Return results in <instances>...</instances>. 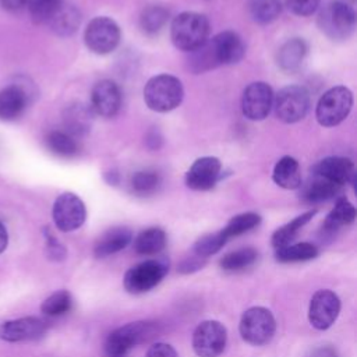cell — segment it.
I'll use <instances>...</instances> for the list:
<instances>
[{
    "label": "cell",
    "instance_id": "1",
    "mask_svg": "<svg viewBox=\"0 0 357 357\" xmlns=\"http://www.w3.org/2000/svg\"><path fill=\"white\" fill-rule=\"evenodd\" d=\"M209 21L204 14L184 11L174 17L170 25V38L178 50L191 52L208 40Z\"/></svg>",
    "mask_w": 357,
    "mask_h": 357
},
{
    "label": "cell",
    "instance_id": "2",
    "mask_svg": "<svg viewBox=\"0 0 357 357\" xmlns=\"http://www.w3.org/2000/svg\"><path fill=\"white\" fill-rule=\"evenodd\" d=\"M184 98L181 81L170 74H159L148 79L144 88V100L146 106L159 113L176 109Z\"/></svg>",
    "mask_w": 357,
    "mask_h": 357
},
{
    "label": "cell",
    "instance_id": "3",
    "mask_svg": "<svg viewBox=\"0 0 357 357\" xmlns=\"http://www.w3.org/2000/svg\"><path fill=\"white\" fill-rule=\"evenodd\" d=\"M158 326L149 321H135L114 329L105 342V357H126L137 344L151 340Z\"/></svg>",
    "mask_w": 357,
    "mask_h": 357
},
{
    "label": "cell",
    "instance_id": "4",
    "mask_svg": "<svg viewBox=\"0 0 357 357\" xmlns=\"http://www.w3.org/2000/svg\"><path fill=\"white\" fill-rule=\"evenodd\" d=\"M321 31L333 40L347 39L356 26L353 6L343 0H333L322 7L318 15Z\"/></svg>",
    "mask_w": 357,
    "mask_h": 357
},
{
    "label": "cell",
    "instance_id": "5",
    "mask_svg": "<svg viewBox=\"0 0 357 357\" xmlns=\"http://www.w3.org/2000/svg\"><path fill=\"white\" fill-rule=\"evenodd\" d=\"M238 331L244 342L252 346H264L269 343L276 331L273 314L265 307H251L245 310L240 318Z\"/></svg>",
    "mask_w": 357,
    "mask_h": 357
},
{
    "label": "cell",
    "instance_id": "6",
    "mask_svg": "<svg viewBox=\"0 0 357 357\" xmlns=\"http://www.w3.org/2000/svg\"><path fill=\"white\" fill-rule=\"evenodd\" d=\"M353 106V93L343 85L328 89L318 100L315 117L324 127L340 124L350 113Z\"/></svg>",
    "mask_w": 357,
    "mask_h": 357
},
{
    "label": "cell",
    "instance_id": "7",
    "mask_svg": "<svg viewBox=\"0 0 357 357\" xmlns=\"http://www.w3.org/2000/svg\"><path fill=\"white\" fill-rule=\"evenodd\" d=\"M169 272V262L163 258L145 259L131 266L123 279L124 289L131 294H141L158 286Z\"/></svg>",
    "mask_w": 357,
    "mask_h": 357
},
{
    "label": "cell",
    "instance_id": "8",
    "mask_svg": "<svg viewBox=\"0 0 357 357\" xmlns=\"http://www.w3.org/2000/svg\"><path fill=\"white\" fill-rule=\"evenodd\" d=\"M311 106L310 92L300 85H287L273 96L276 117L287 124L303 120Z\"/></svg>",
    "mask_w": 357,
    "mask_h": 357
},
{
    "label": "cell",
    "instance_id": "9",
    "mask_svg": "<svg viewBox=\"0 0 357 357\" xmlns=\"http://www.w3.org/2000/svg\"><path fill=\"white\" fill-rule=\"evenodd\" d=\"M121 32L117 22L109 17H95L89 21L84 32L86 47L95 54H107L120 43Z\"/></svg>",
    "mask_w": 357,
    "mask_h": 357
},
{
    "label": "cell",
    "instance_id": "10",
    "mask_svg": "<svg viewBox=\"0 0 357 357\" xmlns=\"http://www.w3.org/2000/svg\"><path fill=\"white\" fill-rule=\"evenodd\" d=\"M227 343L225 325L215 319L202 321L192 333V349L198 357H219Z\"/></svg>",
    "mask_w": 357,
    "mask_h": 357
},
{
    "label": "cell",
    "instance_id": "11",
    "mask_svg": "<svg viewBox=\"0 0 357 357\" xmlns=\"http://www.w3.org/2000/svg\"><path fill=\"white\" fill-rule=\"evenodd\" d=\"M53 222L61 231L79 229L86 218V209L82 199L74 192L60 194L53 204Z\"/></svg>",
    "mask_w": 357,
    "mask_h": 357
},
{
    "label": "cell",
    "instance_id": "12",
    "mask_svg": "<svg viewBox=\"0 0 357 357\" xmlns=\"http://www.w3.org/2000/svg\"><path fill=\"white\" fill-rule=\"evenodd\" d=\"M340 312V298L329 289L314 293L308 307V321L318 331L331 328Z\"/></svg>",
    "mask_w": 357,
    "mask_h": 357
},
{
    "label": "cell",
    "instance_id": "13",
    "mask_svg": "<svg viewBox=\"0 0 357 357\" xmlns=\"http://www.w3.org/2000/svg\"><path fill=\"white\" fill-rule=\"evenodd\" d=\"M273 91L264 81L251 82L241 96V112L252 121L264 120L273 106Z\"/></svg>",
    "mask_w": 357,
    "mask_h": 357
},
{
    "label": "cell",
    "instance_id": "14",
    "mask_svg": "<svg viewBox=\"0 0 357 357\" xmlns=\"http://www.w3.org/2000/svg\"><path fill=\"white\" fill-rule=\"evenodd\" d=\"M222 163L215 156L198 158L185 173V184L195 191H206L215 187L220 178Z\"/></svg>",
    "mask_w": 357,
    "mask_h": 357
},
{
    "label": "cell",
    "instance_id": "15",
    "mask_svg": "<svg viewBox=\"0 0 357 357\" xmlns=\"http://www.w3.org/2000/svg\"><path fill=\"white\" fill-rule=\"evenodd\" d=\"M47 325L36 317H24L6 321L0 325V339L6 342H22L39 339L45 335Z\"/></svg>",
    "mask_w": 357,
    "mask_h": 357
},
{
    "label": "cell",
    "instance_id": "16",
    "mask_svg": "<svg viewBox=\"0 0 357 357\" xmlns=\"http://www.w3.org/2000/svg\"><path fill=\"white\" fill-rule=\"evenodd\" d=\"M121 106V93L116 82L102 79L95 84L91 92V109L102 117H113Z\"/></svg>",
    "mask_w": 357,
    "mask_h": 357
},
{
    "label": "cell",
    "instance_id": "17",
    "mask_svg": "<svg viewBox=\"0 0 357 357\" xmlns=\"http://www.w3.org/2000/svg\"><path fill=\"white\" fill-rule=\"evenodd\" d=\"M312 172V174H317L340 187L354 180V165L349 158L344 156L324 158L314 166Z\"/></svg>",
    "mask_w": 357,
    "mask_h": 357
},
{
    "label": "cell",
    "instance_id": "18",
    "mask_svg": "<svg viewBox=\"0 0 357 357\" xmlns=\"http://www.w3.org/2000/svg\"><path fill=\"white\" fill-rule=\"evenodd\" d=\"M219 64L238 63L245 53V46L238 33L223 31L211 39Z\"/></svg>",
    "mask_w": 357,
    "mask_h": 357
},
{
    "label": "cell",
    "instance_id": "19",
    "mask_svg": "<svg viewBox=\"0 0 357 357\" xmlns=\"http://www.w3.org/2000/svg\"><path fill=\"white\" fill-rule=\"evenodd\" d=\"M132 240V231L126 226H114L106 230L93 245L96 258H106L124 250Z\"/></svg>",
    "mask_w": 357,
    "mask_h": 357
},
{
    "label": "cell",
    "instance_id": "20",
    "mask_svg": "<svg viewBox=\"0 0 357 357\" xmlns=\"http://www.w3.org/2000/svg\"><path fill=\"white\" fill-rule=\"evenodd\" d=\"M29 95L21 85H8L0 91V120L18 119L28 106Z\"/></svg>",
    "mask_w": 357,
    "mask_h": 357
},
{
    "label": "cell",
    "instance_id": "21",
    "mask_svg": "<svg viewBox=\"0 0 357 357\" xmlns=\"http://www.w3.org/2000/svg\"><path fill=\"white\" fill-rule=\"evenodd\" d=\"M93 110L82 103H74L66 107L63 113V121L66 132L73 137L85 135L92 126Z\"/></svg>",
    "mask_w": 357,
    "mask_h": 357
},
{
    "label": "cell",
    "instance_id": "22",
    "mask_svg": "<svg viewBox=\"0 0 357 357\" xmlns=\"http://www.w3.org/2000/svg\"><path fill=\"white\" fill-rule=\"evenodd\" d=\"M49 25L52 31L59 36H70L73 35L81 22V13L79 10L73 6L63 3L54 14L49 18Z\"/></svg>",
    "mask_w": 357,
    "mask_h": 357
},
{
    "label": "cell",
    "instance_id": "23",
    "mask_svg": "<svg viewBox=\"0 0 357 357\" xmlns=\"http://www.w3.org/2000/svg\"><path fill=\"white\" fill-rule=\"evenodd\" d=\"M272 178L284 190H296L301 187V172L298 162L291 156L280 158L273 167Z\"/></svg>",
    "mask_w": 357,
    "mask_h": 357
},
{
    "label": "cell",
    "instance_id": "24",
    "mask_svg": "<svg viewBox=\"0 0 357 357\" xmlns=\"http://www.w3.org/2000/svg\"><path fill=\"white\" fill-rule=\"evenodd\" d=\"M356 219V208L354 205L346 198H337L335 206L328 213L322 230L325 234H333L340 227L353 223Z\"/></svg>",
    "mask_w": 357,
    "mask_h": 357
},
{
    "label": "cell",
    "instance_id": "25",
    "mask_svg": "<svg viewBox=\"0 0 357 357\" xmlns=\"http://www.w3.org/2000/svg\"><path fill=\"white\" fill-rule=\"evenodd\" d=\"M307 54V45L300 38L284 42L278 52V64L284 71H296Z\"/></svg>",
    "mask_w": 357,
    "mask_h": 357
},
{
    "label": "cell",
    "instance_id": "26",
    "mask_svg": "<svg viewBox=\"0 0 357 357\" xmlns=\"http://www.w3.org/2000/svg\"><path fill=\"white\" fill-rule=\"evenodd\" d=\"M167 243V236L160 227H148L134 240V250L139 255L159 254Z\"/></svg>",
    "mask_w": 357,
    "mask_h": 357
},
{
    "label": "cell",
    "instance_id": "27",
    "mask_svg": "<svg viewBox=\"0 0 357 357\" xmlns=\"http://www.w3.org/2000/svg\"><path fill=\"white\" fill-rule=\"evenodd\" d=\"M340 185L331 183L317 174H312V178L304 185L301 197L310 204H317L335 198L340 192Z\"/></svg>",
    "mask_w": 357,
    "mask_h": 357
},
{
    "label": "cell",
    "instance_id": "28",
    "mask_svg": "<svg viewBox=\"0 0 357 357\" xmlns=\"http://www.w3.org/2000/svg\"><path fill=\"white\" fill-rule=\"evenodd\" d=\"M187 64H188V70L192 71L194 74L205 73L208 70H212V68L220 66L211 39H208L199 47L188 52Z\"/></svg>",
    "mask_w": 357,
    "mask_h": 357
},
{
    "label": "cell",
    "instance_id": "29",
    "mask_svg": "<svg viewBox=\"0 0 357 357\" xmlns=\"http://www.w3.org/2000/svg\"><path fill=\"white\" fill-rule=\"evenodd\" d=\"M317 211L312 209V211H307L298 216H296L294 219H291L290 222H287L286 225L280 226L279 229H276L272 234V238H271V243L275 248H280L283 245H287L290 244V241L297 236L298 230L303 229L314 216H315Z\"/></svg>",
    "mask_w": 357,
    "mask_h": 357
},
{
    "label": "cell",
    "instance_id": "30",
    "mask_svg": "<svg viewBox=\"0 0 357 357\" xmlns=\"http://www.w3.org/2000/svg\"><path fill=\"white\" fill-rule=\"evenodd\" d=\"M46 145L52 153L61 158H73L79 152V145L75 137L60 130L50 131L46 135Z\"/></svg>",
    "mask_w": 357,
    "mask_h": 357
},
{
    "label": "cell",
    "instance_id": "31",
    "mask_svg": "<svg viewBox=\"0 0 357 357\" xmlns=\"http://www.w3.org/2000/svg\"><path fill=\"white\" fill-rule=\"evenodd\" d=\"M318 255V248L311 243H296L276 248L275 258L279 262H300L310 261Z\"/></svg>",
    "mask_w": 357,
    "mask_h": 357
},
{
    "label": "cell",
    "instance_id": "32",
    "mask_svg": "<svg viewBox=\"0 0 357 357\" xmlns=\"http://www.w3.org/2000/svg\"><path fill=\"white\" fill-rule=\"evenodd\" d=\"M258 258V251L252 247H244L227 252L219 261V266L227 272H237L251 266Z\"/></svg>",
    "mask_w": 357,
    "mask_h": 357
},
{
    "label": "cell",
    "instance_id": "33",
    "mask_svg": "<svg viewBox=\"0 0 357 357\" xmlns=\"http://www.w3.org/2000/svg\"><path fill=\"white\" fill-rule=\"evenodd\" d=\"M169 20V10L163 6H148L139 17V26L144 33L155 35L166 25Z\"/></svg>",
    "mask_w": 357,
    "mask_h": 357
},
{
    "label": "cell",
    "instance_id": "34",
    "mask_svg": "<svg viewBox=\"0 0 357 357\" xmlns=\"http://www.w3.org/2000/svg\"><path fill=\"white\" fill-rule=\"evenodd\" d=\"M248 13L258 24H269L282 13L280 0H250Z\"/></svg>",
    "mask_w": 357,
    "mask_h": 357
},
{
    "label": "cell",
    "instance_id": "35",
    "mask_svg": "<svg viewBox=\"0 0 357 357\" xmlns=\"http://www.w3.org/2000/svg\"><path fill=\"white\" fill-rule=\"evenodd\" d=\"M259 223H261V216L255 212L238 213L227 222V225L222 229V233L229 240L231 237H237L240 234H244L255 229Z\"/></svg>",
    "mask_w": 357,
    "mask_h": 357
},
{
    "label": "cell",
    "instance_id": "36",
    "mask_svg": "<svg viewBox=\"0 0 357 357\" xmlns=\"http://www.w3.org/2000/svg\"><path fill=\"white\" fill-rule=\"evenodd\" d=\"M160 185V176L153 170H139L131 176L130 187L134 194L146 197L153 194Z\"/></svg>",
    "mask_w": 357,
    "mask_h": 357
},
{
    "label": "cell",
    "instance_id": "37",
    "mask_svg": "<svg viewBox=\"0 0 357 357\" xmlns=\"http://www.w3.org/2000/svg\"><path fill=\"white\" fill-rule=\"evenodd\" d=\"M227 243V238L223 236L222 230L216 233H209L205 236H201L192 247V251L197 257H201L206 259L208 257L216 254L218 251L222 250V247Z\"/></svg>",
    "mask_w": 357,
    "mask_h": 357
},
{
    "label": "cell",
    "instance_id": "38",
    "mask_svg": "<svg viewBox=\"0 0 357 357\" xmlns=\"http://www.w3.org/2000/svg\"><path fill=\"white\" fill-rule=\"evenodd\" d=\"M71 305H73L71 294L67 290H59L50 294L47 298H45V301L40 305V310L46 315L57 317L68 312Z\"/></svg>",
    "mask_w": 357,
    "mask_h": 357
},
{
    "label": "cell",
    "instance_id": "39",
    "mask_svg": "<svg viewBox=\"0 0 357 357\" xmlns=\"http://www.w3.org/2000/svg\"><path fill=\"white\" fill-rule=\"evenodd\" d=\"M63 3V0H28L26 4L32 20L40 24L47 22L49 18Z\"/></svg>",
    "mask_w": 357,
    "mask_h": 357
},
{
    "label": "cell",
    "instance_id": "40",
    "mask_svg": "<svg viewBox=\"0 0 357 357\" xmlns=\"http://www.w3.org/2000/svg\"><path fill=\"white\" fill-rule=\"evenodd\" d=\"M321 0H286L287 8L298 15V17H308L314 14L319 7Z\"/></svg>",
    "mask_w": 357,
    "mask_h": 357
},
{
    "label": "cell",
    "instance_id": "41",
    "mask_svg": "<svg viewBox=\"0 0 357 357\" xmlns=\"http://www.w3.org/2000/svg\"><path fill=\"white\" fill-rule=\"evenodd\" d=\"M45 238H46V252L47 257L53 261H61L66 258L67 251L64 248V245L49 231H45Z\"/></svg>",
    "mask_w": 357,
    "mask_h": 357
},
{
    "label": "cell",
    "instance_id": "42",
    "mask_svg": "<svg viewBox=\"0 0 357 357\" xmlns=\"http://www.w3.org/2000/svg\"><path fill=\"white\" fill-rule=\"evenodd\" d=\"M145 357H178V356L172 344L156 342L148 349Z\"/></svg>",
    "mask_w": 357,
    "mask_h": 357
},
{
    "label": "cell",
    "instance_id": "43",
    "mask_svg": "<svg viewBox=\"0 0 357 357\" xmlns=\"http://www.w3.org/2000/svg\"><path fill=\"white\" fill-rule=\"evenodd\" d=\"M205 265V259L201 258V257H188L185 259H183L180 264H178V268L177 271L180 273H192V272H197L199 269H202V266Z\"/></svg>",
    "mask_w": 357,
    "mask_h": 357
},
{
    "label": "cell",
    "instance_id": "44",
    "mask_svg": "<svg viewBox=\"0 0 357 357\" xmlns=\"http://www.w3.org/2000/svg\"><path fill=\"white\" fill-rule=\"evenodd\" d=\"M308 357H337V353L331 346H319L314 349Z\"/></svg>",
    "mask_w": 357,
    "mask_h": 357
},
{
    "label": "cell",
    "instance_id": "45",
    "mask_svg": "<svg viewBox=\"0 0 357 357\" xmlns=\"http://www.w3.org/2000/svg\"><path fill=\"white\" fill-rule=\"evenodd\" d=\"M146 145L151 148V149H159L160 145H162V135L159 134V131H149L146 134Z\"/></svg>",
    "mask_w": 357,
    "mask_h": 357
},
{
    "label": "cell",
    "instance_id": "46",
    "mask_svg": "<svg viewBox=\"0 0 357 357\" xmlns=\"http://www.w3.org/2000/svg\"><path fill=\"white\" fill-rule=\"evenodd\" d=\"M26 3L28 0H0V4L3 6V8L8 11H20L26 6Z\"/></svg>",
    "mask_w": 357,
    "mask_h": 357
},
{
    "label": "cell",
    "instance_id": "47",
    "mask_svg": "<svg viewBox=\"0 0 357 357\" xmlns=\"http://www.w3.org/2000/svg\"><path fill=\"white\" fill-rule=\"evenodd\" d=\"M8 244V234L4 225L0 222V254L7 248Z\"/></svg>",
    "mask_w": 357,
    "mask_h": 357
},
{
    "label": "cell",
    "instance_id": "48",
    "mask_svg": "<svg viewBox=\"0 0 357 357\" xmlns=\"http://www.w3.org/2000/svg\"><path fill=\"white\" fill-rule=\"evenodd\" d=\"M106 181L110 184V185H116L117 183H119V173L117 172H109V173H106Z\"/></svg>",
    "mask_w": 357,
    "mask_h": 357
}]
</instances>
